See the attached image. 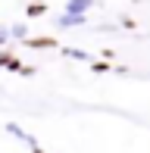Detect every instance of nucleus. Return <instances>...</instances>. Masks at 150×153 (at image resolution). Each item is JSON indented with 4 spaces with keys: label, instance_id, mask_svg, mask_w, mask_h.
<instances>
[{
    "label": "nucleus",
    "instance_id": "f257e3e1",
    "mask_svg": "<svg viewBox=\"0 0 150 153\" xmlns=\"http://www.w3.org/2000/svg\"><path fill=\"white\" fill-rule=\"evenodd\" d=\"M88 22V13H72V10H66L63 16H56V25L59 28H75V25H85Z\"/></svg>",
    "mask_w": 150,
    "mask_h": 153
},
{
    "label": "nucleus",
    "instance_id": "f03ea898",
    "mask_svg": "<svg viewBox=\"0 0 150 153\" xmlns=\"http://www.w3.org/2000/svg\"><path fill=\"white\" fill-rule=\"evenodd\" d=\"M6 131H10V134H13V137H19V141H22V144H28V147H31V150H41V144H38V141H35V137H31V134H28V131H22V128H19V125H16V122H6Z\"/></svg>",
    "mask_w": 150,
    "mask_h": 153
},
{
    "label": "nucleus",
    "instance_id": "7ed1b4c3",
    "mask_svg": "<svg viewBox=\"0 0 150 153\" xmlns=\"http://www.w3.org/2000/svg\"><path fill=\"white\" fill-rule=\"evenodd\" d=\"M22 44L31 47V50H53V47H59V41L56 38H25Z\"/></svg>",
    "mask_w": 150,
    "mask_h": 153
},
{
    "label": "nucleus",
    "instance_id": "20e7f679",
    "mask_svg": "<svg viewBox=\"0 0 150 153\" xmlns=\"http://www.w3.org/2000/svg\"><path fill=\"white\" fill-rule=\"evenodd\" d=\"M44 13H47V0H28V6H25V16L38 19V16H44Z\"/></svg>",
    "mask_w": 150,
    "mask_h": 153
},
{
    "label": "nucleus",
    "instance_id": "39448f33",
    "mask_svg": "<svg viewBox=\"0 0 150 153\" xmlns=\"http://www.w3.org/2000/svg\"><path fill=\"white\" fill-rule=\"evenodd\" d=\"M63 56H69V59H81V62H91V59H94L91 53L78 50V47H63Z\"/></svg>",
    "mask_w": 150,
    "mask_h": 153
},
{
    "label": "nucleus",
    "instance_id": "423d86ee",
    "mask_svg": "<svg viewBox=\"0 0 150 153\" xmlns=\"http://www.w3.org/2000/svg\"><path fill=\"white\" fill-rule=\"evenodd\" d=\"M94 3H97V0H69V3H66V10H72V13H88Z\"/></svg>",
    "mask_w": 150,
    "mask_h": 153
},
{
    "label": "nucleus",
    "instance_id": "0eeeda50",
    "mask_svg": "<svg viewBox=\"0 0 150 153\" xmlns=\"http://www.w3.org/2000/svg\"><path fill=\"white\" fill-rule=\"evenodd\" d=\"M10 31H13V41H19V44H22V41L28 38V25H25V22H16Z\"/></svg>",
    "mask_w": 150,
    "mask_h": 153
},
{
    "label": "nucleus",
    "instance_id": "6e6552de",
    "mask_svg": "<svg viewBox=\"0 0 150 153\" xmlns=\"http://www.w3.org/2000/svg\"><path fill=\"white\" fill-rule=\"evenodd\" d=\"M91 69H94V72H113V62H100V59H91Z\"/></svg>",
    "mask_w": 150,
    "mask_h": 153
},
{
    "label": "nucleus",
    "instance_id": "1a4fd4ad",
    "mask_svg": "<svg viewBox=\"0 0 150 153\" xmlns=\"http://www.w3.org/2000/svg\"><path fill=\"white\" fill-rule=\"evenodd\" d=\"M13 62V50H3V47H0V69H6Z\"/></svg>",
    "mask_w": 150,
    "mask_h": 153
},
{
    "label": "nucleus",
    "instance_id": "9d476101",
    "mask_svg": "<svg viewBox=\"0 0 150 153\" xmlns=\"http://www.w3.org/2000/svg\"><path fill=\"white\" fill-rule=\"evenodd\" d=\"M13 41V31H6V28H0V47H6Z\"/></svg>",
    "mask_w": 150,
    "mask_h": 153
},
{
    "label": "nucleus",
    "instance_id": "9b49d317",
    "mask_svg": "<svg viewBox=\"0 0 150 153\" xmlns=\"http://www.w3.org/2000/svg\"><path fill=\"white\" fill-rule=\"evenodd\" d=\"M6 69H10V72H22V59H19V56H13V62H10Z\"/></svg>",
    "mask_w": 150,
    "mask_h": 153
},
{
    "label": "nucleus",
    "instance_id": "f8f14e48",
    "mask_svg": "<svg viewBox=\"0 0 150 153\" xmlns=\"http://www.w3.org/2000/svg\"><path fill=\"white\" fill-rule=\"evenodd\" d=\"M119 25H125V28H134V25H138V22H134L131 16H122V19H119Z\"/></svg>",
    "mask_w": 150,
    "mask_h": 153
},
{
    "label": "nucleus",
    "instance_id": "ddd939ff",
    "mask_svg": "<svg viewBox=\"0 0 150 153\" xmlns=\"http://www.w3.org/2000/svg\"><path fill=\"white\" fill-rule=\"evenodd\" d=\"M134 3H141V0H134Z\"/></svg>",
    "mask_w": 150,
    "mask_h": 153
}]
</instances>
